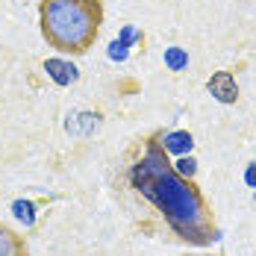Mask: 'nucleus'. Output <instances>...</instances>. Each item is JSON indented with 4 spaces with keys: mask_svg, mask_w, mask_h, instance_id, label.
<instances>
[{
    "mask_svg": "<svg viewBox=\"0 0 256 256\" xmlns=\"http://www.w3.org/2000/svg\"><path fill=\"white\" fill-rule=\"evenodd\" d=\"M130 182L142 198H148L165 215L168 227L182 242L204 248L218 238L212 209L200 194L198 182L174 171L159 142H148L144 156L130 168Z\"/></svg>",
    "mask_w": 256,
    "mask_h": 256,
    "instance_id": "1",
    "label": "nucleus"
},
{
    "mask_svg": "<svg viewBox=\"0 0 256 256\" xmlns=\"http://www.w3.org/2000/svg\"><path fill=\"white\" fill-rule=\"evenodd\" d=\"M42 38L53 50L82 56L94 48L103 26V0H42Z\"/></svg>",
    "mask_w": 256,
    "mask_h": 256,
    "instance_id": "2",
    "label": "nucleus"
},
{
    "mask_svg": "<svg viewBox=\"0 0 256 256\" xmlns=\"http://www.w3.org/2000/svg\"><path fill=\"white\" fill-rule=\"evenodd\" d=\"M206 88H209V94L218 103L238 100V82H236V77H232L230 71H215L212 77L206 80Z\"/></svg>",
    "mask_w": 256,
    "mask_h": 256,
    "instance_id": "3",
    "label": "nucleus"
},
{
    "mask_svg": "<svg viewBox=\"0 0 256 256\" xmlns=\"http://www.w3.org/2000/svg\"><path fill=\"white\" fill-rule=\"evenodd\" d=\"M44 71H48V77H50L56 86H71V82H77V77H80V71L71 62H65V59H48V62H44Z\"/></svg>",
    "mask_w": 256,
    "mask_h": 256,
    "instance_id": "4",
    "label": "nucleus"
},
{
    "mask_svg": "<svg viewBox=\"0 0 256 256\" xmlns=\"http://www.w3.org/2000/svg\"><path fill=\"white\" fill-rule=\"evenodd\" d=\"M0 256H26V242L21 232L0 224Z\"/></svg>",
    "mask_w": 256,
    "mask_h": 256,
    "instance_id": "5",
    "label": "nucleus"
},
{
    "mask_svg": "<svg viewBox=\"0 0 256 256\" xmlns=\"http://www.w3.org/2000/svg\"><path fill=\"white\" fill-rule=\"evenodd\" d=\"M159 148H162L165 154L186 156L188 150H192V148H194V138H192V132H186V130H177V132H168V136H162Z\"/></svg>",
    "mask_w": 256,
    "mask_h": 256,
    "instance_id": "6",
    "label": "nucleus"
},
{
    "mask_svg": "<svg viewBox=\"0 0 256 256\" xmlns=\"http://www.w3.org/2000/svg\"><path fill=\"white\" fill-rule=\"evenodd\" d=\"M165 65H168L171 71H182V68L188 65V53L182 50V48H168V50H165Z\"/></svg>",
    "mask_w": 256,
    "mask_h": 256,
    "instance_id": "7",
    "label": "nucleus"
},
{
    "mask_svg": "<svg viewBox=\"0 0 256 256\" xmlns=\"http://www.w3.org/2000/svg\"><path fill=\"white\" fill-rule=\"evenodd\" d=\"M12 212H15V218L24 221L26 227L36 224V206L30 204V200H15V204H12Z\"/></svg>",
    "mask_w": 256,
    "mask_h": 256,
    "instance_id": "8",
    "label": "nucleus"
},
{
    "mask_svg": "<svg viewBox=\"0 0 256 256\" xmlns=\"http://www.w3.org/2000/svg\"><path fill=\"white\" fill-rule=\"evenodd\" d=\"M174 171H177V174H182V177H188V180H194V171H198V162H194L192 156H188V159H186V156H180V162L174 165Z\"/></svg>",
    "mask_w": 256,
    "mask_h": 256,
    "instance_id": "9",
    "label": "nucleus"
},
{
    "mask_svg": "<svg viewBox=\"0 0 256 256\" xmlns=\"http://www.w3.org/2000/svg\"><path fill=\"white\" fill-rule=\"evenodd\" d=\"M109 56H112V59H124V56H127V42H124V38L112 42V44H109Z\"/></svg>",
    "mask_w": 256,
    "mask_h": 256,
    "instance_id": "10",
    "label": "nucleus"
},
{
    "mask_svg": "<svg viewBox=\"0 0 256 256\" xmlns=\"http://www.w3.org/2000/svg\"><path fill=\"white\" fill-rule=\"evenodd\" d=\"M244 180H248V186H254V188H256V162H250V168H248Z\"/></svg>",
    "mask_w": 256,
    "mask_h": 256,
    "instance_id": "11",
    "label": "nucleus"
},
{
    "mask_svg": "<svg viewBox=\"0 0 256 256\" xmlns=\"http://www.w3.org/2000/svg\"><path fill=\"white\" fill-rule=\"evenodd\" d=\"M188 256H212V254H188Z\"/></svg>",
    "mask_w": 256,
    "mask_h": 256,
    "instance_id": "12",
    "label": "nucleus"
},
{
    "mask_svg": "<svg viewBox=\"0 0 256 256\" xmlns=\"http://www.w3.org/2000/svg\"><path fill=\"white\" fill-rule=\"evenodd\" d=\"M254 200H256V194H254Z\"/></svg>",
    "mask_w": 256,
    "mask_h": 256,
    "instance_id": "13",
    "label": "nucleus"
}]
</instances>
